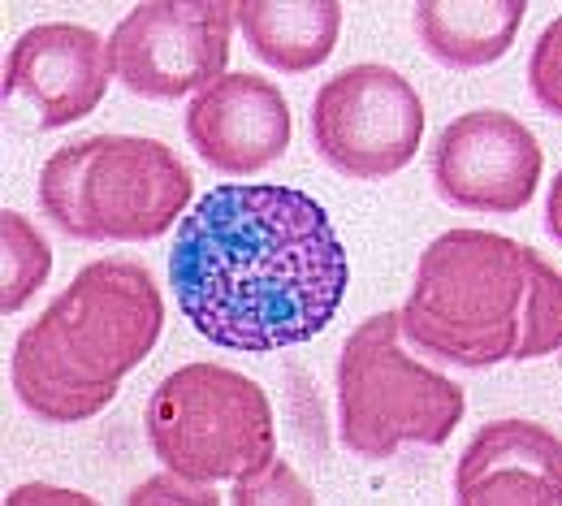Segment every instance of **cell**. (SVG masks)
Here are the masks:
<instances>
[{
  "instance_id": "obj_1",
  "label": "cell",
  "mask_w": 562,
  "mask_h": 506,
  "mask_svg": "<svg viewBox=\"0 0 562 506\" xmlns=\"http://www.w3.org/2000/svg\"><path fill=\"white\" fill-rule=\"evenodd\" d=\"M169 286L212 347L269 356L312 342L338 316L351 260L312 195L216 187L178 221Z\"/></svg>"
},
{
  "instance_id": "obj_2",
  "label": "cell",
  "mask_w": 562,
  "mask_h": 506,
  "mask_svg": "<svg viewBox=\"0 0 562 506\" xmlns=\"http://www.w3.org/2000/svg\"><path fill=\"white\" fill-rule=\"evenodd\" d=\"M398 329L459 368L541 360L562 347V278L506 234L450 229L420 256Z\"/></svg>"
},
{
  "instance_id": "obj_3",
  "label": "cell",
  "mask_w": 562,
  "mask_h": 506,
  "mask_svg": "<svg viewBox=\"0 0 562 506\" xmlns=\"http://www.w3.org/2000/svg\"><path fill=\"white\" fill-rule=\"evenodd\" d=\"M160 329L165 299L151 269L126 256L95 260L18 334L13 394L48 425L91 420L117 398L122 376L151 356Z\"/></svg>"
},
{
  "instance_id": "obj_4",
  "label": "cell",
  "mask_w": 562,
  "mask_h": 506,
  "mask_svg": "<svg viewBox=\"0 0 562 506\" xmlns=\"http://www.w3.org/2000/svg\"><path fill=\"white\" fill-rule=\"evenodd\" d=\"M191 187V169L160 139L91 135L44 160L40 213L82 243H147L182 221Z\"/></svg>"
},
{
  "instance_id": "obj_5",
  "label": "cell",
  "mask_w": 562,
  "mask_h": 506,
  "mask_svg": "<svg viewBox=\"0 0 562 506\" xmlns=\"http://www.w3.org/2000/svg\"><path fill=\"white\" fill-rule=\"evenodd\" d=\"M468 412L463 390L403 351L398 312H372L338 360V437L385 463L403 446H446Z\"/></svg>"
},
{
  "instance_id": "obj_6",
  "label": "cell",
  "mask_w": 562,
  "mask_h": 506,
  "mask_svg": "<svg viewBox=\"0 0 562 506\" xmlns=\"http://www.w3.org/2000/svg\"><path fill=\"white\" fill-rule=\"evenodd\" d=\"M151 454L191 481H238L278 454L269 394L225 363H187L169 372L147 403Z\"/></svg>"
},
{
  "instance_id": "obj_7",
  "label": "cell",
  "mask_w": 562,
  "mask_h": 506,
  "mask_svg": "<svg viewBox=\"0 0 562 506\" xmlns=\"http://www.w3.org/2000/svg\"><path fill=\"white\" fill-rule=\"evenodd\" d=\"M420 91L376 61L338 70L312 100V147L342 178L376 182L407 169L420 151Z\"/></svg>"
},
{
  "instance_id": "obj_8",
  "label": "cell",
  "mask_w": 562,
  "mask_h": 506,
  "mask_svg": "<svg viewBox=\"0 0 562 506\" xmlns=\"http://www.w3.org/2000/svg\"><path fill=\"white\" fill-rule=\"evenodd\" d=\"M229 31V0H143L109 35V61L117 82L135 95H200L225 74Z\"/></svg>"
},
{
  "instance_id": "obj_9",
  "label": "cell",
  "mask_w": 562,
  "mask_h": 506,
  "mask_svg": "<svg viewBox=\"0 0 562 506\" xmlns=\"http://www.w3.org/2000/svg\"><path fill=\"white\" fill-rule=\"evenodd\" d=\"M428 169L446 204L510 217L537 195L541 144L519 117L502 109H472L437 135Z\"/></svg>"
},
{
  "instance_id": "obj_10",
  "label": "cell",
  "mask_w": 562,
  "mask_h": 506,
  "mask_svg": "<svg viewBox=\"0 0 562 506\" xmlns=\"http://www.w3.org/2000/svg\"><path fill=\"white\" fill-rule=\"evenodd\" d=\"M109 44L91 26L40 22L18 35L0 74V95H31L40 109V131H61L91 117L109 91Z\"/></svg>"
},
{
  "instance_id": "obj_11",
  "label": "cell",
  "mask_w": 562,
  "mask_h": 506,
  "mask_svg": "<svg viewBox=\"0 0 562 506\" xmlns=\"http://www.w3.org/2000/svg\"><path fill=\"white\" fill-rule=\"evenodd\" d=\"M294 122L278 82L260 74H221L187 109V139L216 173L251 178L290 147Z\"/></svg>"
},
{
  "instance_id": "obj_12",
  "label": "cell",
  "mask_w": 562,
  "mask_h": 506,
  "mask_svg": "<svg viewBox=\"0 0 562 506\" xmlns=\"http://www.w3.org/2000/svg\"><path fill=\"white\" fill-rule=\"evenodd\" d=\"M463 506H559L562 437L537 420H493L454 463Z\"/></svg>"
},
{
  "instance_id": "obj_13",
  "label": "cell",
  "mask_w": 562,
  "mask_h": 506,
  "mask_svg": "<svg viewBox=\"0 0 562 506\" xmlns=\"http://www.w3.org/2000/svg\"><path fill=\"white\" fill-rule=\"evenodd\" d=\"M528 0H420L412 9L424 53L450 70H481L510 53Z\"/></svg>"
},
{
  "instance_id": "obj_14",
  "label": "cell",
  "mask_w": 562,
  "mask_h": 506,
  "mask_svg": "<svg viewBox=\"0 0 562 506\" xmlns=\"http://www.w3.org/2000/svg\"><path fill=\"white\" fill-rule=\"evenodd\" d=\"M251 53L281 74H307L329 61L342 35L338 0H234Z\"/></svg>"
},
{
  "instance_id": "obj_15",
  "label": "cell",
  "mask_w": 562,
  "mask_h": 506,
  "mask_svg": "<svg viewBox=\"0 0 562 506\" xmlns=\"http://www.w3.org/2000/svg\"><path fill=\"white\" fill-rule=\"evenodd\" d=\"M53 273L48 238L13 209L0 213V312H22Z\"/></svg>"
},
{
  "instance_id": "obj_16",
  "label": "cell",
  "mask_w": 562,
  "mask_h": 506,
  "mask_svg": "<svg viewBox=\"0 0 562 506\" xmlns=\"http://www.w3.org/2000/svg\"><path fill=\"white\" fill-rule=\"evenodd\" d=\"M229 503L234 506H312L316 494L299 481V472H294L285 459L273 454V459H265L260 468H251V472L238 476Z\"/></svg>"
},
{
  "instance_id": "obj_17",
  "label": "cell",
  "mask_w": 562,
  "mask_h": 506,
  "mask_svg": "<svg viewBox=\"0 0 562 506\" xmlns=\"http://www.w3.org/2000/svg\"><path fill=\"white\" fill-rule=\"evenodd\" d=\"M528 82H532L537 104L550 117H562V18L541 31V40L528 57Z\"/></svg>"
},
{
  "instance_id": "obj_18",
  "label": "cell",
  "mask_w": 562,
  "mask_h": 506,
  "mask_svg": "<svg viewBox=\"0 0 562 506\" xmlns=\"http://www.w3.org/2000/svg\"><path fill=\"white\" fill-rule=\"evenodd\" d=\"M131 506H216L221 494L212 490V481H191L182 472H169L165 476H151L143 481L139 490H131Z\"/></svg>"
},
{
  "instance_id": "obj_19",
  "label": "cell",
  "mask_w": 562,
  "mask_h": 506,
  "mask_svg": "<svg viewBox=\"0 0 562 506\" xmlns=\"http://www.w3.org/2000/svg\"><path fill=\"white\" fill-rule=\"evenodd\" d=\"M26 503H66V506H91L87 494H74V490H48V485H22L9 494V506H26Z\"/></svg>"
},
{
  "instance_id": "obj_20",
  "label": "cell",
  "mask_w": 562,
  "mask_h": 506,
  "mask_svg": "<svg viewBox=\"0 0 562 506\" xmlns=\"http://www.w3.org/2000/svg\"><path fill=\"white\" fill-rule=\"evenodd\" d=\"M559 209H562V178H559V182H554V191H550V234H554V238H559V234H562Z\"/></svg>"
}]
</instances>
